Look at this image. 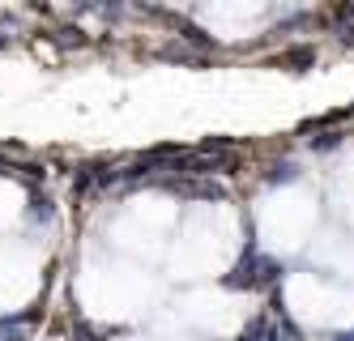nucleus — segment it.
<instances>
[{
	"label": "nucleus",
	"instance_id": "nucleus-1",
	"mask_svg": "<svg viewBox=\"0 0 354 341\" xmlns=\"http://www.w3.org/2000/svg\"><path fill=\"white\" fill-rule=\"evenodd\" d=\"M269 277H273V265L257 260V252H252V256H243V265H239L231 277H226V282H231V286H265Z\"/></svg>",
	"mask_w": 354,
	"mask_h": 341
},
{
	"label": "nucleus",
	"instance_id": "nucleus-2",
	"mask_svg": "<svg viewBox=\"0 0 354 341\" xmlns=\"http://www.w3.org/2000/svg\"><path fill=\"white\" fill-rule=\"evenodd\" d=\"M282 64H312V51H308V47H299V51H286V56H282Z\"/></svg>",
	"mask_w": 354,
	"mask_h": 341
},
{
	"label": "nucleus",
	"instance_id": "nucleus-3",
	"mask_svg": "<svg viewBox=\"0 0 354 341\" xmlns=\"http://www.w3.org/2000/svg\"><path fill=\"white\" fill-rule=\"evenodd\" d=\"M333 341H354V333H350V337H346V333H342V337H333Z\"/></svg>",
	"mask_w": 354,
	"mask_h": 341
}]
</instances>
